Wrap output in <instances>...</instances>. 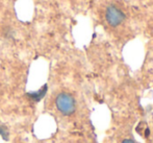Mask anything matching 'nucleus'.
Listing matches in <instances>:
<instances>
[{
	"instance_id": "1",
	"label": "nucleus",
	"mask_w": 153,
	"mask_h": 143,
	"mask_svg": "<svg viewBox=\"0 0 153 143\" xmlns=\"http://www.w3.org/2000/svg\"><path fill=\"white\" fill-rule=\"evenodd\" d=\"M55 107L62 115H72L76 110V101L74 97L67 92H61L55 97Z\"/></svg>"
},
{
	"instance_id": "2",
	"label": "nucleus",
	"mask_w": 153,
	"mask_h": 143,
	"mask_svg": "<svg viewBox=\"0 0 153 143\" xmlns=\"http://www.w3.org/2000/svg\"><path fill=\"white\" fill-rule=\"evenodd\" d=\"M105 19H106L107 23L111 26H118L124 21L125 14L122 12L120 8H118L115 5H109L106 7L105 10Z\"/></svg>"
},
{
	"instance_id": "3",
	"label": "nucleus",
	"mask_w": 153,
	"mask_h": 143,
	"mask_svg": "<svg viewBox=\"0 0 153 143\" xmlns=\"http://www.w3.org/2000/svg\"><path fill=\"white\" fill-rule=\"evenodd\" d=\"M18 2L19 0H0V18L16 13Z\"/></svg>"
},
{
	"instance_id": "4",
	"label": "nucleus",
	"mask_w": 153,
	"mask_h": 143,
	"mask_svg": "<svg viewBox=\"0 0 153 143\" xmlns=\"http://www.w3.org/2000/svg\"><path fill=\"white\" fill-rule=\"evenodd\" d=\"M122 143H134V142H133L132 140H124Z\"/></svg>"
}]
</instances>
